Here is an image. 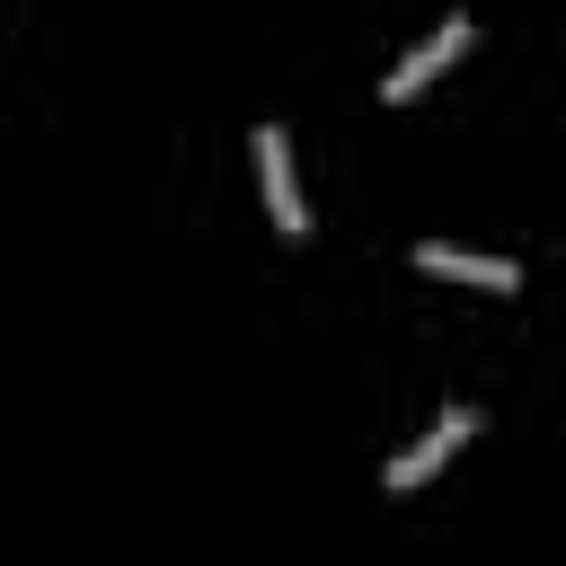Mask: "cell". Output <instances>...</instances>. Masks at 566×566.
I'll return each instance as SVG.
<instances>
[{
    "label": "cell",
    "mask_w": 566,
    "mask_h": 566,
    "mask_svg": "<svg viewBox=\"0 0 566 566\" xmlns=\"http://www.w3.org/2000/svg\"><path fill=\"white\" fill-rule=\"evenodd\" d=\"M248 142H256V177H265V212H274V230H283V239H310V212H301V177H292V142H283V124H256Z\"/></svg>",
    "instance_id": "cell-1"
},
{
    "label": "cell",
    "mask_w": 566,
    "mask_h": 566,
    "mask_svg": "<svg viewBox=\"0 0 566 566\" xmlns=\"http://www.w3.org/2000/svg\"><path fill=\"white\" fill-rule=\"evenodd\" d=\"M469 433H478V407H442V416L424 424V442H407V451L389 460V495H416V486H424V478H433Z\"/></svg>",
    "instance_id": "cell-2"
},
{
    "label": "cell",
    "mask_w": 566,
    "mask_h": 566,
    "mask_svg": "<svg viewBox=\"0 0 566 566\" xmlns=\"http://www.w3.org/2000/svg\"><path fill=\"white\" fill-rule=\"evenodd\" d=\"M460 44H469V18H442V27H433L416 53H398V71L380 80V97H389V106H407V97H416V88H424V80H433V71H442Z\"/></svg>",
    "instance_id": "cell-3"
},
{
    "label": "cell",
    "mask_w": 566,
    "mask_h": 566,
    "mask_svg": "<svg viewBox=\"0 0 566 566\" xmlns=\"http://www.w3.org/2000/svg\"><path fill=\"white\" fill-rule=\"evenodd\" d=\"M416 265H424V274H442V283H478V292H522V265H513V256H469V248H442V239H424V248H416Z\"/></svg>",
    "instance_id": "cell-4"
}]
</instances>
